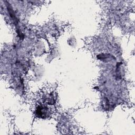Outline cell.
I'll use <instances>...</instances> for the list:
<instances>
[{
  "label": "cell",
  "instance_id": "obj_1",
  "mask_svg": "<svg viewBox=\"0 0 135 135\" xmlns=\"http://www.w3.org/2000/svg\"><path fill=\"white\" fill-rule=\"evenodd\" d=\"M47 110L46 108L45 107H38V109H37L36 111V114H37L38 117H41V118H45L46 117V114H47Z\"/></svg>",
  "mask_w": 135,
  "mask_h": 135
}]
</instances>
